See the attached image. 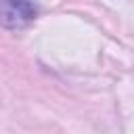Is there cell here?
<instances>
[{
  "label": "cell",
  "mask_w": 134,
  "mask_h": 134,
  "mask_svg": "<svg viewBox=\"0 0 134 134\" xmlns=\"http://www.w3.org/2000/svg\"><path fill=\"white\" fill-rule=\"evenodd\" d=\"M38 15V8L29 0H0V25L8 29H21L29 25Z\"/></svg>",
  "instance_id": "obj_1"
}]
</instances>
